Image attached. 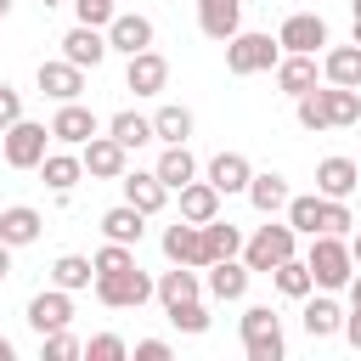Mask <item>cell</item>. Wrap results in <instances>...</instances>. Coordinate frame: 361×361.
I'll return each instance as SVG.
<instances>
[{
	"instance_id": "cell-1",
	"label": "cell",
	"mask_w": 361,
	"mask_h": 361,
	"mask_svg": "<svg viewBox=\"0 0 361 361\" xmlns=\"http://www.w3.org/2000/svg\"><path fill=\"white\" fill-rule=\"evenodd\" d=\"M305 265H310V282H316V288H327V293H344V282L355 276V254H350V237L316 231V237H310V254H305Z\"/></svg>"
},
{
	"instance_id": "cell-2",
	"label": "cell",
	"mask_w": 361,
	"mask_h": 361,
	"mask_svg": "<svg viewBox=\"0 0 361 361\" xmlns=\"http://www.w3.org/2000/svg\"><path fill=\"white\" fill-rule=\"evenodd\" d=\"M276 62H282V45H276V34H259V28H237V34L226 39V73H237V79L271 73Z\"/></svg>"
},
{
	"instance_id": "cell-3",
	"label": "cell",
	"mask_w": 361,
	"mask_h": 361,
	"mask_svg": "<svg viewBox=\"0 0 361 361\" xmlns=\"http://www.w3.org/2000/svg\"><path fill=\"white\" fill-rule=\"evenodd\" d=\"M51 152V124H39V118H17V124H6L0 130V164L6 169H39V158Z\"/></svg>"
},
{
	"instance_id": "cell-4",
	"label": "cell",
	"mask_w": 361,
	"mask_h": 361,
	"mask_svg": "<svg viewBox=\"0 0 361 361\" xmlns=\"http://www.w3.org/2000/svg\"><path fill=\"white\" fill-rule=\"evenodd\" d=\"M288 254H299V231L271 214V226H259L254 237H243V254H237V259H243L248 271H271V265H282Z\"/></svg>"
},
{
	"instance_id": "cell-5",
	"label": "cell",
	"mask_w": 361,
	"mask_h": 361,
	"mask_svg": "<svg viewBox=\"0 0 361 361\" xmlns=\"http://www.w3.org/2000/svg\"><path fill=\"white\" fill-rule=\"evenodd\" d=\"M243 355L248 361H282L288 338H282V316L271 305H248L243 310Z\"/></svg>"
},
{
	"instance_id": "cell-6",
	"label": "cell",
	"mask_w": 361,
	"mask_h": 361,
	"mask_svg": "<svg viewBox=\"0 0 361 361\" xmlns=\"http://www.w3.org/2000/svg\"><path fill=\"white\" fill-rule=\"evenodd\" d=\"M90 293H96L107 310H141V305L152 299V276H147L141 265H124V271L96 276V282H90Z\"/></svg>"
},
{
	"instance_id": "cell-7",
	"label": "cell",
	"mask_w": 361,
	"mask_h": 361,
	"mask_svg": "<svg viewBox=\"0 0 361 361\" xmlns=\"http://www.w3.org/2000/svg\"><path fill=\"white\" fill-rule=\"evenodd\" d=\"M79 164H85L90 180H118V175L130 169V147H118L107 130H96V135L79 147Z\"/></svg>"
},
{
	"instance_id": "cell-8",
	"label": "cell",
	"mask_w": 361,
	"mask_h": 361,
	"mask_svg": "<svg viewBox=\"0 0 361 361\" xmlns=\"http://www.w3.org/2000/svg\"><path fill=\"white\" fill-rule=\"evenodd\" d=\"M164 85H169V56L164 51H135V56H124V90H135V96H164Z\"/></svg>"
},
{
	"instance_id": "cell-9",
	"label": "cell",
	"mask_w": 361,
	"mask_h": 361,
	"mask_svg": "<svg viewBox=\"0 0 361 361\" xmlns=\"http://www.w3.org/2000/svg\"><path fill=\"white\" fill-rule=\"evenodd\" d=\"M164 259L169 265H192V271H203L209 265V243H203V226H192V220H175V226H164Z\"/></svg>"
},
{
	"instance_id": "cell-10",
	"label": "cell",
	"mask_w": 361,
	"mask_h": 361,
	"mask_svg": "<svg viewBox=\"0 0 361 361\" xmlns=\"http://www.w3.org/2000/svg\"><path fill=\"white\" fill-rule=\"evenodd\" d=\"M248 282H254V271L231 254V259H214V265H203V293L214 299V305H237L243 293H248Z\"/></svg>"
},
{
	"instance_id": "cell-11",
	"label": "cell",
	"mask_w": 361,
	"mask_h": 361,
	"mask_svg": "<svg viewBox=\"0 0 361 361\" xmlns=\"http://www.w3.org/2000/svg\"><path fill=\"white\" fill-rule=\"evenodd\" d=\"M28 327L34 333H62V327H73V293L68 288H39L34 299H28Z\"/></svg>"
},
{
	"instance_id": "cell-12",
	"label": "cell",
	"mask_w": 361,
	"mask_h": 361,
	"mask_svg": "<svg viewBox=\"0 0 361 361\" xmlns=\"http://www.w3.org/2000/svg\"><path fill=\"white\" fill-rule=\"evenodd\" d=\"M102 34H107V51H118V56H135V51H147L158 39L152 17H141V11H113V23Z\"/></svg>"
},
{
	"instance_id": "cell-13",
	"label": "cell",
	"mask_w": 361,
	"mask_h": 361,
	"mask_svg": "<svg viewBox=\"0 0 361 361\" xmlns=\"http://www.w3.org/2000/svg\"><path fill=\"white\" fill-rule=\"evenodd\" d=\"M276 45H282V51H299V56H316V51L327 45V17H316V11H293V17H282Z\"/></svg>"
},
{
	"instance_id": "cell-14",
	"label": "cell",
	"mask_w": 361,
	"mask_h": 361,
	"mask_svg": "<svg viewBox=\"0 0 361 361\" xmlns=\"http://www.w3.org/2000/svg\"><path fill=\"white\" fill-rule=\"evenodd\" d=\"M34 85H39V96H51V102H79V96H85V68H73L68 56H51V62L34 68Z\"/></svg>"
},
{
	"instance_id": "cell-15",
	"label": "cell",
	"mask_w": 361,
	"mask_h": 361,
	"mask_svg": "<svg viewBox=\"0 0 361 361\" xmlns=\"http://www.w3.org/2000/svg\"><path fill=\"white\" fill-rule=\"evenodd\" d=\"M96 130H102V118L85 102H56V113H51V141L56 147H85Z\"/></svg>"
},
{
	"instance_id": "cell-16",
	"label": "cell",
	"mask_w": 361,
	"mask_h": 361,
	"mask_svg": "<svg viewBox=\"0 0 361 361\" xmlns=\"http://www.w3.org/2000/svg\"><path fill=\"white\" fill-rule=\"evenodd\" d=\"M62 56H68L73 68L96 73V68L107 62V34H102V28H90V23H73V28L62 34Z\"/></svg>"
},
{
	"instance_id": "cell-17",
	"label": "cell",
	"mask_w": 361,
	"mask_h": 361,
	"mask_svg": "<svg viewBox=\"0 0 361 361\" xmlns=\"http://www.w3.org/2000/svg\"><path fill=\"white\" fill-rule=\"evenodd\" d=\"M299 305H305V310H299V322H305V333H310V338H333V333L344 327V305H338L327 288H310Z\"/></svg>"
},
{
	"instance_id": "cell-18",
	"label": "cell",
	"mask_w": 361,
	"mask_h": 361,
	"mask_svg": "<svg viewBox=\"0 0 361 361\" xmlns=\"http://www.w3.org/2000/svg\"><path fill=\"white\" fill-rule=\"evenodd\" d=\"M118 186H124V203H135L147 220H152V214H164V203H169V186H164L152 169H124V175H118Z\"/></svg>"
},
{
	"instance_id": "cell-19",
	"label": "cell",
	"mask_w": 361,
	"mask_h": 361,
	"mask_svg": "<svg viewBox=\"0 0 361 361\" xmlns=\"http://www.w3.org/2000/svg\"><path fill=\"white\" fill-rule=\"evenodd\" d=\"M243 197L254 203V214H282V203L293 197V186H288V175H276V169H254L248 175V186H243Z\"/></svg>"
},
{
	"instance_id": "cell-20",
	"label": "cell",
	"mask_w": 361,
	"mask_h": 361,
	"mask_svg": "<svg viewBox=\"0 0 361 361\" xmlns=\"http://www.w3.org/2000/svg\"><path fill=\"white\" fill-rule=\"evenodd\" d=\"M39 180H45V186H51L56 197H68V192H73V186L85 180V164H79V147H62V152L51 147V152L39 158Z\"/></svg>"
},
{
	"instance_id": "cell-21",
	"label": "cell",
	"mask_w": 361,
	"mask_h": 361,
	"mask_svg": "<svg viewBox=\"0 0 361 361\" xmlns=\"http://www.w3.org/2000/svg\"><path fill=\"white\" fill-rule=\"evenodd\" d=\"M152 299L169 310V305H180V299H203V271H192V265H169V271H158L152 276Z\"/></svg>"
},
{
	"instance_id": "cell-22",
	"label": "cell",
	"mask_w": 361,
	"mask_h": 361,
	"mask_svg": "<svg viewBox=\"0 0 361 361\" xmlns=\"http://www.w3.org/2000/svg\"><path fill=\"white\" fill-rule=\"evenodd\" d=\"M39 231H45V214L34 203H6L0 209V243L28 248V243H39Z\"/></svg>"
},
{
	"instance_id": "cell-23",
	"label": "cell",
	"mask_w": 361,
	"mask_h": 361,
	"mask_svg": "<svg viewBox=\"0 0 361 361\" xmlns=\"http://www.w3.org/2000/svg\"><path fill=\"white\" fill-rule=\"evenodd\" d=\"M271 73H276V90H282V96H305V90H316V85H322L316 56H299V51H282V62H276Z\"/></svg>"
},
{
	"instance_id": "cell-24",
	"label": "cell",
	"mask_w": 361,
	"mask_h": 361,
	"mask_svg": "<svg viewBox=\"0 0 361 361\" xmlns=\"http://www.w3.org/2000/svg\"><path fill=\"white\" fill-rule=\"evenodd\" d=\"M248 175H254V164L243 158V152H214L209 164H203V180L220 192V197H231V192H243L248 186Z\"/></svg>"
},
{
	"instance_id": "cell-25",
	"label": "cell",
	"mask_w": 361,
	"mask_h": 361,
	"mask_svg": "<svg viewBox=\"0 0 361 361\" xmlns=\"http://www.w3.org/2000/svg\"><path fill=\"white\" fill-rule=\"evenodd\" d=\"M355 186H361V164H355V158L333 152V158L316 164V192H322V197H350Z\"/></svg>"
},
{
	"instance_id": "cell-26",
	"label": "cell",
	"mask_w": 361,
	"mask_h": 361,
	"mask_svg": "<svg viewBox=\"0 0 361 361\" xmlns=\"http://www.w3.org/2000/svg\"><path fill=\"white\" fill-rule=\"evenodd\" d=\"M197 28H203L214 45H226V39L243 28V0H197Z\"/></svg>"
},
{
	"instance_id": "cell-27",
	"label": "cell",
	"mask_w": 361,
	"mask_h": 361,
	"mask_svg": "<svg viewBox=\"0 0 361 361\" xmlns=\"http://www.w3.org/2000/svg\"><path fill=\"white\" fill-rule=\"evenodd\" d=\"M316 96H322V113H327V130H350L355 118H361V90H350V85H316Z\"/></svg>"
},
{
	"instance_id": "cell-28",
	"label": "cell",
	"mask_w": 361,
	"mask_h": 361,
	"mask_svg": "<svg viewBox=\"0 0 361 361\" xmlns=\"http://www.w3.org/2000/svg\"><path fill=\"white\" fill-rule=\"evenodd\" d=\"M102 237H107V243H130V248H141V237H147V214H141L135 203H113V209L102 214Z\"/></svg>"
},
{
	"instance_id": "cell-29",
	"label": "cell",
	"mask_w": 361,
	"mask_h": 361,
	"mask_svg": "<svg viewBox=\"0 0 361 361\" xmlns=\"http://www.w3.org/2000/svg\"><path fill=\"white\" fill-rule=\"evenodd\" d=\"M322 79L361 90V45H355V39H350V45H327V51H322Z\"/></svg>"
},
{
	"instance_id": "cell-30",
	"label": "cell",
	"mask_w": 361,
	"mask_h": 361,
	"mask_svg": "<svg viewBox=\"0 0 361 361\" xmlns=\"http://www.w3.org/2000/svg\"><path fill=\"white\" fill-rule=\"evenodd\" d=\"M152 175H158V180H164L169 192H180V186H186L192 175H203V169H197V158H192V147H186V141H175V147H164V152H158V164H152Z\"/></svg>"
},
{
	"instance_id": "cell-31",
	"label": "cell",
	"mask_w": 361,
	"mask_h": 361,
	"mask_svg": "<svg viewBox=\"0 0 361 361\" xmlns=\"http://www.w3.org/2000/svg\"><path fill=\"white\" fill-rule=\"evenodd\" d=\"M192 130H197V118H192V107H180V102H164V107L152 113V141H164V147L192 141Z\"/></svg>"
},
{
	"instance_id": "cell-32",
	"label": "cell",
	"mask_w": 361,
	"mask_h": 361,
	"mask_svg": "<svg viewBox=\"0 0 361 361\" xmlns=\"http://www.w3.org/2000/svg\"><path fill=\"white\" fill-rule=\"evenodd\" d=\"M214 214H220V192H214L203 175H192V180L180 186V220L203 226V220H214Z\"/></svg>"
},
{
	"instance_id": "cell-33",
	"label": "cell",
	"mask_w": 361,
	"mask_h": 361,
	"mask_svg": "<svg viewBox=\"0 0 361 361\" xmlns=\"http://www.w3.org/2000/svg\"><path fill=\"white\" fill-rule=\"evenodd\" d=\"M102 130H107V135H113L118 147H130V152L152 141V118H147V113H135V107H124V113H113V118H107Z\"/></svg>"
},
{
	"instance_id": "cell-34",
	"label": "cell",
	"mask_w": 361,
	"mask_h": 361,
	"mask_svg": "<svg viewBox=\"0 0 361 361\" xmlns=\"http://www.w3.org/2000/svg\"><path fill=\"white\" fill-rule=\"evenodd\" d=\"M265 276H271V288H276L282 299H305V293L316 288V282H310V265H305L299 254H288V259H282V265H271Z\"/></svg>"
},
{
	"instance_id": "cell-35",
	"label": "cell",
	"mask_w": 361,
	"mask_h": 361,
	"mask_svg": "<svg viewBox=\"0 0 361 361\" xmlns=\"http://www.w3.org/2000/svg\"><path fill=\"white\" fill-rule=\"evenodd\" d=\"M282 220H288L299 237H316V226H322V192H293V197L282 203Z\"/></svg>"
},
{
	"instance_id": "cell-36",
	"label": "cell",
	"mask_w": 361,
	"mask_h": 361,
	"mask_svg": "<svg viewBox=\"0 0 361 361\" xmlns=\"http://www.w3.org/2000/svg\"><path fill=\"white\" fill-rule=\"evenodd\" d=\"M203 243H209V265H214V259H231V254H243V231H237L226 214L203 220Z\"/></svg>"
},
{
	"instance_id": "cell-37",
	"label": "cell",
	"mask_w": 361,
	"mask_h": 361,
	"mask_svg": "<svg viewBox=\"0 0 361 361\" xmlns=\"http://www.w3.org/2000/svg\"><path fill=\"white\" fill-rule=\"evenodd\" d=\"M51 282H56V288H68V293L90 288V282H96V265H90V254H56V265H51Z\"/></svg>"
},
{
	"instance_id": "cell-38",
	"label": "cell",
	"mask_w": 361,
	"mask_h": 361,
	"mask_svg": "<svg viewBox=\"0 0 361 361\" xmlns=\"http://www.w3.org/2000/svg\"><path fill=\"white\" fill-rule=\"evenodd\" d=\"M164 316H169V327H175V333H186V338H197V333H209V322H214L203 299H180V305H169Z\"/></svg>"
},
{
	"instance_id": "cell-39",
	"label": "cell",
	"mask_w": 361,
	"mask_h": 361,
	"mask_svg": "<svg viewBox=\"0 0 361 361\" xmlns=\"http://www.w3.org/2000/svg\"><path fill=\"white\" fill-rule=\"evenodd\" d=\"M316 231L350 237V231H355V214H350V203H344V197H322V226H316Z\"/></svg>"
},
{
	"instance_id": "cell-40",
	"label": "cell",
	"mask_w": 361,
	"mask_h": 361,
	"mask_svg": "<svg viewBox=\"0 0 361 361\" xmlns=\"http://www.w3.org/2000/svg\"><path fill=\"white\" fill-rule=\"evenodd\" d=\"M293 118H299V130H310V135H322V130H327V113H322V96H316V90H305V96H293Z\"/></svg>"
},
{
	"instance_id": "cell-41",
	"label": "cell",
	"mask_w": 361,
	"mask_h": 361,
	"mask_svg": "<svg viewBox=\"0 0 361 361\" xmlns=\"http://www.w3.org/2000/svg\"><path fill=\"white\" fill-rule=\"evenodd\" d=\"M90 265H96V276L124 271V265H135V248H130V243H102V248L90 254Z\"/></svg>"
},
{
	"instance_id": "cell-42",
	"label": "cell",
	"mask_w": 361,
	"mask_h": 361,
	"mask_svg": "<svg viewBox=\"0 0 361 361\" xmlns=\"http://www.w3.org/2000/svg\"><path fill=\"white\" fill-rule=\"evenodd\" d=\"M39 355L45 361H73V355H85V344L62 327V333H39Z\"/></svg>"
},
{
	"instance_id": "cell-43",
	"label": "cell",
	"mask_w": 361,
	"mask_h": 361,
	"mask_svg": "<svg viewBox=\"0 0 361 361\" xmlns=\"http://www.w3.org/2000/svg\"><path fill=\"white\" fill-rule=\"evenodd\" d=\"M85 361H130V344H124L118 333H96V338L85 344Z\"/></svg>"
},
{
	"instance_id": "cell-44",
	"label": "cell",
	"mask_w": 361,
	"mask_h": 361,
	"mask_svg": "<svg viewBox=\"0 0 361 361\" xmlns=\"http://www.w3.org/2000/svg\"><path fill=\"white\" fill-rule=\"evenodd\" d=\"M113 11H118L113 0H73V17H79V23H90V28H107V23H113Z\"/></svg>"
},
{
	"instance_id": "cell-45",
	"label": "cell",
	"mask_w": 361,
	"mask_h": 361,
	"mask_svg": "<svg viewBox=\"0 0 361 361\" xmlns=\"http://www.w3.org/2000/svg\"><path fill=\"white\" fill-rule=\"evenodd\" d=\"M17 118H23V90H11V85L0 79V130L17 124Z\"/></svg>"
},
{
	"instance_id": "cell-46",
	"label": "cell",
	"mask_w": 361,
	"mask_h": 361,
	"mask_svg": "<svg viewBox=\"0 0 361 361\" xmlns=\"http://www.w3.org/2000/svg\"><path fill=\"white\" fill-rule=\"evenodd\" d=\"M130 355H135V361H169L175 350H169V338H135Z\"/></svg>"
},
{
	"instance_id": "cell-47",
	"label": "cell",
	"mask_w": 361,
	"mask_h": 361,
	"mask_svg": "<svg viewBox=\"0 0 361 361\" xmlns=\"http://www.w3.org/2000/svg\"><path fill=\"white\" fill-rule=\"evenodd\" d=\"M338 333H344V344H350V350H361V305H350V310H344V327H338Z\"/></svg>"
},
{
	"instance_id": "cell-48",
	"label": "cell",
	"mask_w": 361,
	"mask_h": 361,
	"mask_svg": "<svg viewBox=\"0 0 361 361\" xmlns=\"http://www.w3.org/2000/svg\"><path fill=\"white\" fill-rule=\"evenodd\" d=\"M350 39L361 45V0H350Z\"/></svg>"
},
{
	"instance_id": "cell-49",
	"label": "cell",
	"mask_w": 361,
	"mask_h": 361,
	"mask_svg": "<svg viewBox=\"0 0 361 361\" xmlns=\"http://www.w3.org/2000/svg\"><path fill=\"white\" fill-rule=\"evenodd\" d=\"M11 254H17V248H11V243H0V282L11 276Z\"/></svg>"
},
{
	"instance_id": "cell-50",
	"label": "cell",
	"mask_w": 361,
	"mask_h": 361,
	"mask_svg": "<svg viewBox=\"0 0 361 361\" xmlns=\"http://www.w3.org/2000/svg\"><path fill=\"white\" fill-rule=\"evenodd\" d=\"M0 361H17V344H11L6 333H0Z\"/></svg>"
},
{
	"instance_id": "cell-51",
	"label": "cell",
	"mask_w": 361,
	"mask_h": 361,
	"mask_svg": "<svg viewBox=\"0 0 361 361\" xmlns=\"http://www.w3.org/2000/svg\"><path fill=\"white\" fill-rule=\"evenodd\" d=\"M350 254H355V265H361V231H355V237H350Z\"/></svg>"
},
{
	"instance_id": "cell-52",
	"label": "cell",
	"mask_w": 361,
	"mask_h": 361,
	"mask_svg": "<svg viewBox=\"0 0 361 361\" xmlns=\"http://www.w3.org/2000/svg\"><path fill=\"white\" fill-rule=\"evenodd\" d=\"M11 6H17V0H0V17H11Z\"/></svg>"
},
{
	"instance_id": "cell-53",
	"label": "cell",
	"mask_w": 361,
	"mask_h": 361,
	"mask_svg": "<svg viewBox=\"0 0 361 361\" xmlns=\"http://www.w3.org/2000/svg\"><path fill=\"white\" fill-rule=\"evenodd\" d=\"M39 6H62V0H39Z\"/></svg>"
},
{
	"instance_id": "cell-54",
	"label": "cell",
	"mask_w": 361,
	"mask_h": 361,
	"mask_svg": "<svg viewBox=\"0 0 361 361\" xmlns=\"http://www.w3.org/2000/svg\"><path fill=\"white\" fill-rule=\"evenodd\" d=\"M355 164H361V158H355Z\"/></svg>"
},
{
	"instance_id": "cell-55",
	"label": "cell",
	"mask_w": 361,
	"mask_h": 361,
	"mask_svg": "<svg viewBox=\"0 0 361 361\" xmlns=\"http://www.w3.org/2000/svg\"><path fill=\"white\" fill-rule=\"evenodd\" d=\"M113 6H118V0H113Z\"/></svg>"
}]
</instances>
